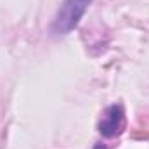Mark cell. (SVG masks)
<instances>
[{
  "mask_svg": "<svg viewBox=\"0 0 149 149\" xmlns=\"http://www.w3.org/2000/svg\"><path fill=\"white\" fill-rule=\"evenodd\" d=\"M92 0H64L59 7L54 23H52V33L54 35H66L78 24L81 16L85 14L87 7Z\"/></svg>",
  "mask_w": 149,
  "mask_h": 149,
  "instance_id": "6da1fadb",
  "label": "cell"
},
{
  "mask_svg": "<svg viewBox=\"0 0 149 149\" xmlns=\"http://www.w3.org/2000/svg\"><path fill=\"white\" fill-rule=\"evenodd\" d=\"M97 128H99V134L102 137H106V139L118 137L125 130V111H123V106L121 104L109 106L104 111Z\"/></svg>",
  "mask_w": 149,
  "mask_h": 149,
  "instance_id": "7a4b0ae2",
  "label": "cell"
}]
</instances>
